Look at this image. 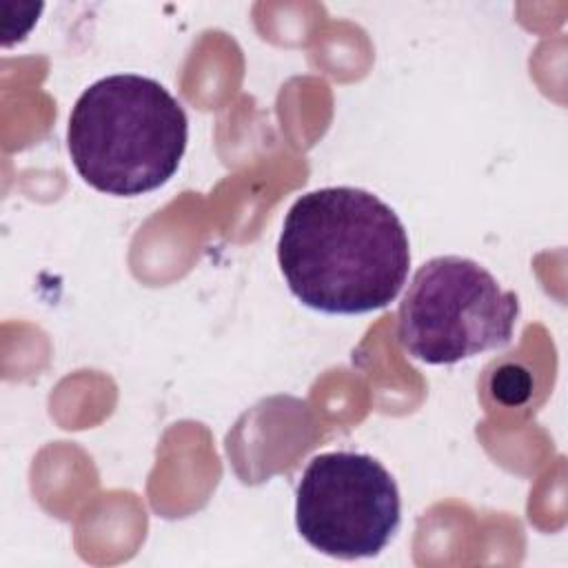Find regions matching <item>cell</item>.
I'll return each mask as SVG.
<instances>
[{"label": "cell", "instance_id": "4", "mask_svg": "<svg viewBox=\"0 0 568 568\" xmlns=\"http://www.w3.org/2000/svg\"><path fill=\"white\" fill-rule=\"evenodd\" d=\"M399 521L397 484L375 457L333 450L304 468L295 493V526L315 550L337 559L375 557Z\"/></svg>", "mask_w": 568, "mask_h": 568}, {"label": "cell", "instance_id": "1", "mask_svg": "<svg viewBox=\"0 0 568 568\" xmlns=\"http://www.w3.org/2000/svg\"><path fill=\"white\" fill-rule=\"evenodd\" d=\"M277 262L291 293L308 308L359 315L388 306L402 291L410 248L397 213L353 186L304 193L288 209Z\"/></svg>", "mask_w": 568, "mask_h": 568}, {"label": "cell", "instance_id": "5", "mask_svg": "<svg viewBox=\"0 0 568 568\" xmlns=\"http://www.w3.org/2000/svg\"><path fill=\"white\" fill-rule=\"evenodd\" d=\"M530 393L528 373L519 366H504L495 377V397L504 404H521Z\"/></svg>", "mask_w": 568, "mask_h": 568}, {"label": "cell", "instance_id": "3", "mask_svg": "<svg viewBox=\"0 0 568 568\" xmlns=\"http://www.w3.org/2000/svg\"><path fill=\"white\" fill-rule=\"evenodd\" d=\"M519 297L477 262L439 255L422 264L397 311L402 348L426 364H457L513 339Z\"/></svg>", "mask_w": 568, "mask_h": 568}, {"label": "cell", "instance_id": "2", "mask_svg": "<svg viewBox=\"0 0 568 568\" xmlns=\"http://www.w3.org/2000/svg\"><path fill=\"white\" fill-rule=\"evenodd\" d=\"M182 104L153 78H100L75 100L67 144L80 178L109 195H142L166 184L186 151Z\"/></svg>", "mask_w": 568, "mask_h": 568}]
</instances>
